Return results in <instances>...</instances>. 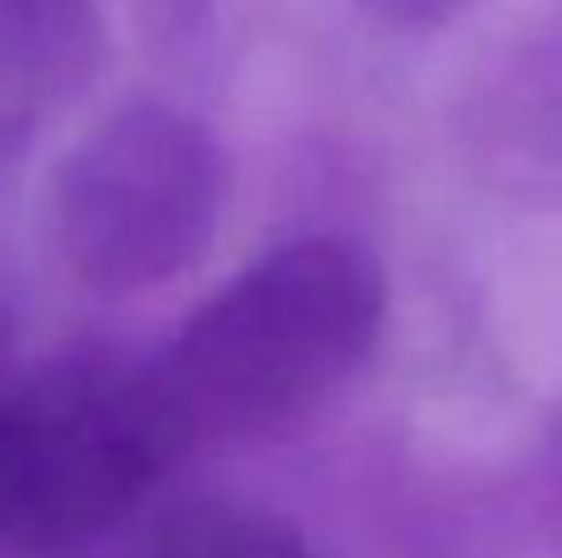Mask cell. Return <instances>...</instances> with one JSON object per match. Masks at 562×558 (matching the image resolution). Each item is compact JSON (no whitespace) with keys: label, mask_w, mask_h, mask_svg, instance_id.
<instances>
[{"label":"cell","mask_w":562,"mask_h":558,"mask_svg":"<svg viewBox=\"0 0 562 558\" xmlns=\"http://www.w3.org/2000/svg\"><path fill=\"white\" fill-rule=\"evenodd\" d=\"M213 5L217 0H134V20L154 45H178L213 15Z\"/></svg>","instance_id":"52a82bcc"},{"label":"cell","mask_w":562,"mask_h":558,"mask_svg":"<svg viewBox=\"0 0 562 558\" xmlns=\"http://www.w3.org/2000/svg\"><path fill=\"white\" fill-rule=\"evenodd\" d=\"M543 500H548V520H553L558 539H562V431L548 445V460H543Z\"/></svg>","instance_id":"ba28073f"},{"label":"cell","mask_w":562,"mask_h":558,"mask_svg":"<svg viewBox=\"0 0 562 558\" xmlns=\"http://www.w3.org/2000/svg\"><path fill=\"white\" fill-rule=\"evenodd\" d=\"M390 282L366 243L311 233L267 247L193 306L148 361L193 445L257 440L340 395L375 356Z\"/></svg>","instance_id":"6da1fadb"},{"label":"cell","mask_w":562,"mask_h":558,"mask_svg":"<svg viewBox=\"0 0 562 558\" xmlns=\"http://www.w3.org/2000/svg\"><path fill=\"white\" fill-rule=\"evenodd\" d=\"M370 25L395 30V35H439L459 20L479 15L488 0H350Z\"/></svg>","instance_id":"8992f818"},{"label":"cell","mask_w":562,"mask_h":558,"mask_svg":"<svg viewBox=\"0 0 562 558\" xmlns=\"http://www.w3.org/2000/svg\"><path fill=\"white\" fill-rule=\"evenodd\" d=\"M10 356H15V322H10V312L0 306V391H5V381H10Z\"/></svg>","instance_id":"9c48e42d"},{"label":"cell","mask_w":562,"mask_h":558,"mask_svg":"<svg viewBox=\"0 0 562 558\" xmlns=\"http://www.w3.org/2000/svg\"><path fill=\"white\" fill-rule=\"evenodd\" d=\"M99 65V0H0V174L85 99Z\"/></svg>","instance_id":"277c9868"},{"label":"cell","mask_w":562,"mask_h":558,"mask_svg":"<svg viewBox=\"0 0 562 558\" xmlns=\"http://www.w3.org/2000/svg\"><path fill=\"white\" fill-rule=\"evenodd\" d=\"M233 193L227 148L164 99H124L49 174V237L94 297H144L207 257Z\"/></svg>","instance_id":"3957f363"},{"label":"cell","mask_w":562,"mask_h":558,"mask_svg":"<svg viewBox=\"0 0 562 558\" xmlns=\"http://www.w3.org/2000/svg\"><path fill=\"white\" fill-rule=\"evenodd\" d=\"M188 455L148 366L69 356L0 391V544L55 554L134 514Z\"/></svg>","instance_id":"7a4b0ae2"},{"label":"cell","mask_w":562,"mask_h":558,"mask_svg":"<svg viewBox=\"0 0 562 558\" xmlns=\"http://www.w3.org/2000/svg\"><path fill=\"white\" fill-rule=\"evenodd\" d=\"M128 558H316L306 529L272 504L198 494L168 510Z\"/></svg>","instance_id":"5b68a950"}]
</instances>
